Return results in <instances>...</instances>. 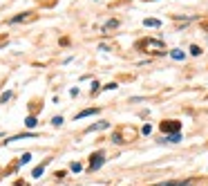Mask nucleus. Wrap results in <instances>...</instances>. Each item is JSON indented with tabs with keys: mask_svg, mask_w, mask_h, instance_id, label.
Returning <instances> with one entry per match:
<instances>
[{
	"mask_svg": "<svg viewBox=\"0 0 208 186\" xmlns=\"http://www.w3.org/2000/svg\"><path fill=\"white\" fill-rule=\"evenodd\" d=\"M103 164H105V155H103V153H94V155H92V162H90V171H92V173L99 171Z\"/></svg>",
	"mask_w": 208,
	"mask_h": 186,
	"instance_id": "obj_1",
	"label": "nucleus"
},
{
	"mask_svg": "<svg viewBox=\"0 0 208 186\" xmlns=\"http://www.w3.org/2000/svg\"><path fill=\"white\" fill-rule=\"evenodd\" d=\"M179 141H181V132H172L163 139H159V144H179Z\"/></svg>",
	"mask_w": 208,
	"mask_h": 186,
	"instance_id": "obj_2",
	"label": "nucleus"
},
{
	"mask_svg": "<svg viewBox=\"0 0 208 186\" xmlns=\"http://www.w3.org/2000/svg\"><path fill=\"white\" fill-rule=\"evenodd\" d=\"M161 128H163V130H172V132H179L181 123H179V121H172V123H170V121H163V123H161Z\"/></svg>",
	"mask_w": 208,
	"mask_h": 186,
	"instance_id": "obj_3",
	"label": "nucleus"
},
{
	"mask_svg": "<svg viewBox=\"0 0 208 186\" xmlns=\"http://www.w3.org/2000/svg\"><path fill=\"white\" fill-rule=\"evenodd\" d=\"M99 112V108H90V110H83V112H79L76 115V121H81V119H85V117H92V115H96Z\"/></svg>",
	"mask_w": 208,
	"mask_h": 186,
	"instance_id": "obj_4",
	"label": "nucleus"
},
{
	"mask_svg": "<svg viewBox=\"0 0 208 186\" xmlns=\"http://www.w3.org/2000/svg\"><path fill=\"white\" fill-rule=\"evenodd\" d=\"M193 182H161V184H155V186H190Z\"/></svg>",
	"mask_w": 208,
	"mask_h": 186,
	"instance_id": "obj_5",
	"label": "nucleus"
},
{
	"mask_svg": "<svg viewBox=\"0 0 208 186\" xmlns=\"http://www.w3.org/2000/svg\"><path fill=\"white\" fill-rule=\"evenodd\" d=\"M108 126H110L108 121H101V123H94V126H90V128H87V132H94V130H105Z\"/></svg>",
	"mask_w": 208,
	"mask_h": 186,
	"instance_id": "obj_6",
	"label": "nucleus"
},
{
	"mask_svg": "<svg viewBox=\"0 0 208 186\" xmlns=\"http://www.w3.org/2000/svg\"><path fill=\"white\" fill-rule=\"evenodd\" d=\"M143 25L146 27H161V20H157V18H146Z\"/></svg>",
	"mask_w": 208,
	"mask_h": 186,
	"instance_id": "obj_7",
	"label": "nucleus"
},
{
	"mask_svg": "<svg viewBox=\"0 0 208 186\" xmlns=\"http://www.w3.org/2000/svg\"><path fill=\"white\" fill-rule=\"evenodd\" d=\"M170 56H172L175 61H184V58H186V54H184L181 50H172V52H170Z\"/></svg>",
	"mask_w": 208,
	"mask_h": 186,
	"instance_id": "obj_8",
	"label": "nucleus"
},
{
	"mask_svg": "<svg viewBox=\"0 0 208 186\" xmlns=\"http://www.w3.org/2000/svg\"><path fill=\"white\" fill-rule=\"evenodd\" d=\"M27 18H29V14H18V16H14L9 23H11V25H16V23H23V20H27Z\"/></svg>",
	"mask_w": 208,
	"mask_h": 186,
	"instance_id": "obj_9",
	"label": "nucleus"
},
{
	"mask_svg": "<svg viewBox=\"0 0 208 186\" xmlns=\"http://www.w3.org/2000/svg\"><path fill=\"white\" fill-rule=\"evenodd\" d=\"M36 123H38V121H36V117H27L25 119V126L27 128H36Z\"/></svg>",
	"mask_w": 208,
	"mask_h": 186,
	"instance_id": "obj_10",
	"label": "nucleus"
},
{
	"mask_svg": "<svg viewBox=\"0 0 208 186\" xmlns=\"http://www.w3.org/2000/svg\"><path fill=\"white\" fill-rule=\"evenodd\" d=\"M112 27H119V20H108V23H105V27H103V32L112 29Z\"/></svg>",
	"mask_w": 208,
	"mask_h": 186,
	"instance_id": "obj_11",
	"label": "nucleus"
},
{
	"mask_svg": "<svg viewBox=\"0 0 208 186\" xmlns=\"http://www.w3.org/2000/svg\"><path fill=\"white\" fill-rule=\"evenodd\" d=\"M43 171H45V164H43V166H38V168H34L32 177H40V175H43Z\"/></svg>",
	"mask_w": 208,
	"mask_h": 186,
	"instance_id": "obj_12",
	"label": "nucleus"
},
{
	"mask_svg": "<svg viewBox=\"0 0 208 186\" xmlns=\"http://www.w3.org/2000/svg\"><path fill=\"white\" fill-rule=\"evenodd\" d=\"M9 99H11V92L7 90V92H2V97H0V103H7Z\"/></svg>",
	"mask_w": 208,
	"mask_h": 186,
	"instance_id": "obj_13",
	"label": "nucleus"
},
{
	"mask_svg": "<svg viewBox=\"0 0 208 186\" xmlns=\"http://www.w3.org/2000/svg\"><path fill=\"white\" fill-rule=\"evenodd\" d=\"M70 168H72V171H74V173H81V171H83V166H81V164H79V162H74V164H72V166H70Z\"/></svg>",
	"mask_w": 208,
	"mask_h": 186,
	"instance_id": "obj_14",
	"label": "nucleus"
},
{
	"mask_svg": "<svg viewBox=\"0 0 208 186\" xmlns=\"http://www.w3.org/2000/svg\"><path fill=\"white\" fill-rule=\"evenodd\" d=\"M29 162H32V155H29V153H25V155L20 157V164H29Z\"/></svg>",
	"mask_w": 208,
	"mask_h": 186,
	"instance_id": "obj_15",
	"label": "nucleus"
},
{
	"mask_svg": "<svg viewBox=\"0 0 208 186\" xmlns=\"http://www.w3.org/2000/svg\"><path fill=\"white\" fill-rule=\"evenodd\" d=\"M190 54H193V56H199V54H202V47H197V45H193V47H190Z\"/></svg>",
	"mask_w": 208,
	"mask_h": 186,
	"instance_id": "obj_16",
	"label": "nucleus"
},
{
	"mask_svg": "<svg viewBox=\"0 0 208 186\" xmlns=\"http://www.w3.org/2000/svg\"><path fill=\"white\" fill-rule=\"evenodd\" d=\"M52 123H54V126H61V123H63V117H54Z\"/></svg>",
	"mask_w": 208,
	"mask_h": 186,
	"instance_id": "obj_17",
	"label": "nucleus"
},
{
	"mask_svg": "<svg viewBox=\"0 0 208 186\" xmlns=\"http://www.w3.org/2000/svg\"><path fill=\"white\" fill-rule=\"evenodd\" d=\"M150 130H152V126H150V123H146V126H143V130H141V132H143V135H150Z\"/></svg>",
	"mask_w": 208,
	"mask_h": 186,
	"instance_id": "obj_18",
	"label": "nucleus"
}]
</instances>
